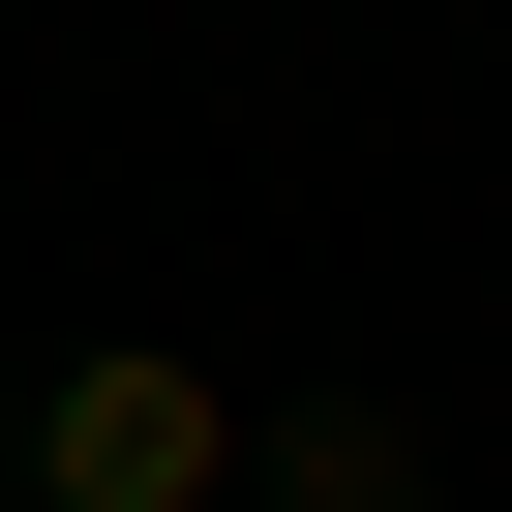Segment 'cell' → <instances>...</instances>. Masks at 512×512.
I'll return each mask as SVG.
<instances>
[{
  "label": "cell",
  "mask_w": 512,
  "mask_h": 512,
  "mask_svg": "<svg viewBox=\"0 0 512 512\" xmlns=\"http://www.w3.org/2000/svg\"><path fill=\"white\" fill-rule=\"evenodd\" d=\"M31 512H241V392L151 362V332H91V362L31 392Z\"/></svg>",
  "instance_id": "6da1fadb"
},
{
  "label": "cell",
  "mask_w": 512,
  "mask_h": 512,
  "mask_svg": "<svg viewBox=\"0 0 512 512\" xmlns=\"http://www.w3.org/2000/svg\"><path fill=\"white\" fill-rule=\"evenodd\" d=\"M241 512H452L392 392H302V422H241Z\"/></svg>",
  "instance_id": "7a4b0ae2"
}]
</instances>
